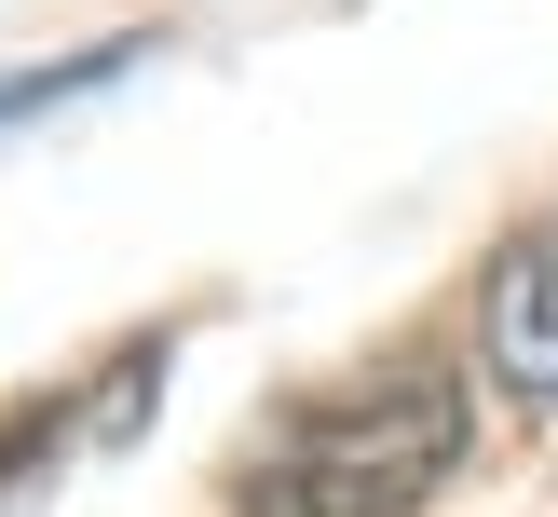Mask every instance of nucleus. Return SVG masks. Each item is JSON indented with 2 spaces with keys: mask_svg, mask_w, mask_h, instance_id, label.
Wrapping results in <instances>:
<instances>
[{
  "mask_svg": "<svg viewBox=\"0 0 558 517\" xmlns=\"http://www.w3.org/2000/svg\"><path fill=\"white\" fill-rule=\"evenodd\" d=\"M450 463H463V368L396 354V368L287 408L232 463V517H423Z\"/></svg>",
  "mask_w": 558,
  "mask_h": 517,
  "instance_id": "1",
  "label": "nucleus"
},
{
  "mask_svg": "<svg viewBox=\"0 0 558 517\" xmlns=\"http://www.w3.org/2000/svg\"><path fill=\"white\" fill-rule=\"evenodd\" d=\"M477 354H490V381H505L532 422H558V205L490 245V272H477Z\"/></svg>",
  "mask_w": 558,
  "mask_h": 517,
  "instance_id": "2",
  "label": "nucleus"
}]
</instances>
